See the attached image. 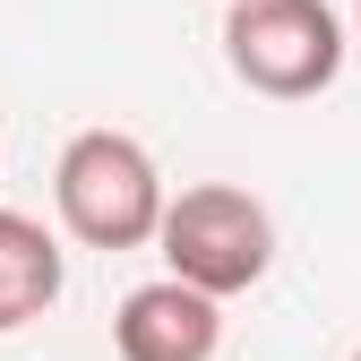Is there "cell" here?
Listing matches in <instances>:
<instances>
[{"mask_svg":"<svg viewBox=\"0 0 361 361\" xmlns=\"http://www.w3.org/2000/svg\"><path fill=\"white\" fill-rule=\"evenodd\" d=\"M52 207L86 250H147L164 233V172L129 129H78L52 164Z\"/></svg>","mask_w":361,"mask_h":361,"instance_id":"obj_1","label":"cell"},{"mask_svg":"<svg viewBox=\"0 0 361 361\" xmlns=\"http://www.w3.org/2000/svg\"><path fill=\"white\" fill-rule=\"evenodd\" d=\"M224 61H233V78L250 95H276V104L327 95L344 69V18L327 0H233Z\"/></svg>","mask_w":361,"mask_h":361,"instance_id":"obj_2","label":"cell"},{"mask_svg":"<svg viewBox=\"0 0 361 361\" xmlns=\"http://www.w3.org/2000/svg\"><path fill=\"white\" fill-rule=\"evenodd\" d=\"M155 250H164L172 276H190L198 293L233 301V293H250L267 267H276V215L250 190H233V180H198V190H180L164 207Z\"/></svg>","mask_w":361,"mask_h":361,"instance_id":"obj_3","label":"cell"},{"mask_svg":"<svg viewBox=\"0 0 361 361\" xmlns=\"http://www.w3.org/2000/svg\"><path fill=\"white\" fill-rule=\"evenodd\" d=\"M215 344H224V301L198 293L190 276H172V267L112 310L121 361H215Z\"/></svg>","mask_w":361,"mask_h":361,"instance_id":"obj_4","label":"cell"},{"mask_svg":"<svg viewBox=\"0 0 361 361\" xmlns=\"http://www.w3.org/2000/svg\"><path fill=\"white\" fill-rule=\"evenodd\" d=\"M61 284H69L61 241L43 233L35 215L0 207V336H9V327H26V319H43V310L61 301Z\"/></svg>","mask_w":361,"mask_h":361,"instance_id":"obj_5","label":"cell"},{"mask_svg":"<svg viewBox=\"0 0 361 361\" xmlns=\"http://www.w3.org/2000/svg\"><path fill=\"white\" fill-rule=\"evenodd\" d=\"M353 26H361V0H353Z\"/></svg>","mask_w":361,"mask_h":361,"instance_id":"obj_6","label":"cell"},{"mask_svg":"<svg viewBox=\"0 0 361 361\" xmlns=\"http://www.w3.org/2000/svg\"><path fill=\"white\" fill-rule=\"evenodd\" d=\"M353 361H361V353H353Z\"/></svg>","mask_w":361,"mask_h":361,"instance_id":"obj_7","label":"cell"}]
</instances>
